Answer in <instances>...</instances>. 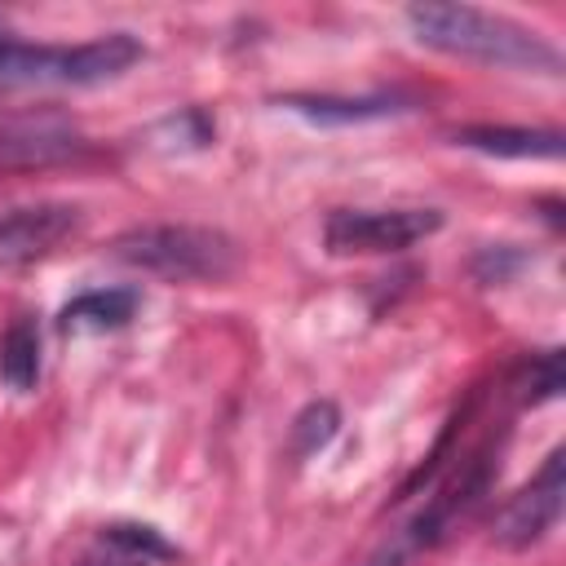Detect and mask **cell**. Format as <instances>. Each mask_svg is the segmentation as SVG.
Instances as JSON below:
<instances>
[{"mask_svg":"<svg viewBox=\"0 0 566 566\" xmlns=\"http://www.w3.org/2000/svg\"><path fill=\"white\" fill-rule=\"evenodd\" d=\"M336 429H340V411H336V402L318 398V402L301 407L296 420H292V455H296V460L318 455V451L336 438Z\"/></svg>","mask_w":566,"mask_h":566,"instance_id":"14","label":"cell"},{"mask_svg":"<svg viewBox=\"0 0 566 566\" xmlns=\"http://www.w3.org/2000/svg\"><path fill=\"white\" fill-rule=\"evenodd\" d=\"M102 544L111 553H119L124 562H172L177 557V544H168L155 526H142V522H111L102 526Z\"/></svg>","mask_w":566,"mask_h":566,"instance_id":"12","label":"cell"},{"mask_svg":"<svg viewBox=\"0 0 566 566\" xmlns=\"http://www.w3.org/2000/svg\"><path fill=\"white\" fill-rule=\"evenodd\" d=\"M84 150L80 133L53 115L44 119H4L0 124V164L13 168H44V164H62L75 159Z\"/></svg>","mask_w":566,"mask_h":566,"instance_id":"7","label":"cell"},{"mask_svg":"<svg viewBox=\"0 0 566 566\" xmlns=\"http://www.w3.org/2000/svg\"><path fill=\"white\" fill-rule=\"evenodd\" d=\"M522 265V252H509V248H486L478 261H473V274L482 283H504L513 270Z\"/></svg>","mask_w":566,"mask_h":566,"instance_id":"16","label":"cell"},{"mask_svg":"<svg viewBox=\"0 0 566 566\" xmlns=\"http://www.w3.org/2000/svg\"><path fill=\"white\" fill-rule=\"evenodd\" d=\"M80 208L71 203H31L0 217V265H31L49 256L66 234H75Z\"/></svg>","mask_w":566,"mask_h":566,"instance_id":"6","label":"cell"},{"mask_svg":"<svg viewBox=\"0 0 566 566\" xmlns=\"http://www.w3.org/2000/svg\"><path fill=\"white\" fill-rule=\"evenodd\" d=\"M137 305H142L137 287H93L57 310V327L62 332H115L137 314Z\"/></svg>","mask_w":566,"mask_h":566,"instance_id":"10","label":"cell"},{"mask_svg":"<svg viewBox=\"0 0 566 566\" xmlns=\"http://www.w3.org/2000/svg\"><path fill=\"white\" fill-rule=\"evenodd\" d=\"M438 230V208H336L323 226V243L336 256H380L402 252Z\"/></svg>","mask_w":566,"mask_h":566,"instance_id":"4","label":"cell"},{"mask_svg":"<svg viewBox=\"0 0 566 566\" xmlns=\"http://www.w3.org/2000/svg\"><path fill=\"white\" fill-rule=\"evenodd\" d=\"M411 548H416V544H411V535H394V539H385V544H380L363 566H407Z\"/></svg>","mask_w":566,"mask_h":566,"instance_id":"17","label":"cell"},{"mask_svg":"<svg viewBox=\"0 0 566 566\" xmlns=\"http://www.w3.org/2000/svg\"><path fill=\"white\" fill-rule=\"evenodd\" d=\"M212 133H217V124L199 106H186L181 115H168V119H159L150 128L155 146H164V150H203L212 142Z\"/></svg>","mask_w":566,"mask_h":566,"instance_id":"15","label":"cell"},{"mask_svg":"<svg viewBox=\"0 0 566 566\" xmlns=\"http://www.w3.org/2000/svg\"><path fill=\"white\" fill-rule=\"evenodd\" d=\"M513 394H517V402H526V407L553 402V398L562 394V349L531 354V358L513 371Z\"/></svg>","mask_w":566,"mask_h":566,"instance_id":"13","label":"cell"},{"mask_svg":"<svg viewBox=\"0 0 566 566\" xmlns=\"http://www.w3.org/2000/svg\"><path fill=\"white\" fill-rule=\"evenodd\" d=\"M566 504V447H553L539 473L495 513V544L504 548H531L539 544L557 522Z\"/></svg>","mask_w":566,"mask_h":566,"instance_id":"5","label":"cell"},{"mask_svg":"<svg viewBox=\"0 0 566 566\" xmlns=\"http://www.w3.org/2000/svg\"><path fill=\"white\" fill-rule=\"evenodd\" d=\"M407 31L451 57L464 62H482V66H504V71H531V75H562V53L557 44H548L539 31L504 18V13H486L473 4H442V0H424L402 9Z\"/></svg>","mask_w":566,"mask_h":566,"instance_id":"1","label":"cell"},{"mask_svg":"<svg viewBox=\"0 0 566 566\" xmlns=\"http://www.w3.org/2000/svg\"><path fill=\"white\" fill-rule=\"evenodd\" d=\"M287 111L314 119V124H363V119H385L407 111L402 93H371V97H332V93H287Z\"/></svg>","mask_w":566,"mask_h":566,"instance_id":"9","label":"cell"},{"mask_svg":"<svg viewBox=\"0 0 566 566\" xmlns=\"http://www.w3.org/2000/svg\"><path fill=\"white\" fill-rule=\"evenodd\" d=\"M111 256L172 283H221L239 265L234 239L212 226H137L111 243Z\"/></svg>","mask_w":566,"mask_h":566,"instance_id":"3","label":"cell"},{"mask_svg":"<svg viewBox=\"0 0 566 566\" xmlns=\"http://www.w3.org/2000/svg\"><path fill=\"white\" fill-rule=\"evenodd\" d=\"M0 380L13 394H31L40 385V323L31 314H18L0 332Z\"/></svg>","mask_w":566,"mask_h":566,"instance_id":"11","label":"cell"},{"mask_svg":"<svg viewBox=\"0 0 566 566\" xmlns=\"http://www.w3.org/2000/svg\"><path fill=\"white\" fill-rule=\"evenodd\" d=\"M455 146L482 150L495 159H562L557 128H513V124H469L455 128Z\"/></svg>","mask_w":566,"mask_h":566,"instance_id":"8","label":"cell"},{"mask_svg":"<svg viewBox=\"0 0 566 566\" xmlns=\"http://www.w3.org/2000/svg\"><path fill=\"white\" fill-rule=\"evenodd\" d=\"M142 57L137 35L106 31L84 44L0 40V88H93L119 80Z\"/></svg>","mask_w":566,"mask_h":566,"instance_id":"2","label":"cell"}]
</instances>
